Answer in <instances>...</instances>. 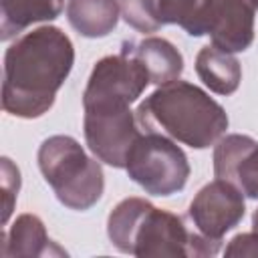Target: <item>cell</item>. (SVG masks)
<instances>
[{"label":"cell","mask_w":258,"mask_h":258,"mask_svg":"<svg viewBox=\"0 0 258 258\" xmlns=\"http://www.w3.org/2000/svg\"><path fill=\"white\" fill-rule=\"evenodd\" d=\"M125 169L137 185L159 198L181 191L189 177L187 155L159 131H145L135 139Z\"/></svg>","instance_id":"obj_5"},{"label":"cell","mask_w":258,"mask_h":258,"mask_svg":"<svg viewBox=\"0 0 258 258\" xmlns=\"http://www.w3.org/2000/svg\"><path fill=\"white\" fill-rule=\"evenodd\" d=\"M127 48L143 64V69L149 75V81L157 87L179 79V75L183 73L181 52L175 48V44H171L165 38L149 36L137 44H127Z\"/></svg>","instance_id":"obj_13"},{"label":"cell","mask_w":258,"mask_h":258,"mask_svg":"<svg viewBox=\"0 0 258 258\" xmlns=\"http://www.w3.org/2000/svg\"><path fill=\"white\" fill-rule=\"evenodd\" d=\"M149 83L151 81L143 64L131 54L127 44H123L119 54L103 56L97 60L83 97H111L135 103Z\"/></svg>","instance_id":"obj_9"},{"label":"cell","mask_w":258,"mask_h":258,"mask_svg":"<svg viewBox=\"0 0 258 258\" xmlns=\"http://www.w3.org/2000/svg\"><path fill=\"white\" fill-rule=\"evenodd\" d=\"M0 163H2V194H4V216H2V222L8 224V218L12 214V208H14L18 189H20V171L8 157H2Z\"/></svg>","instance_id":"obj_17"},{"label":"cell","mask_w":258,"mask_h":258,"mask_svg":"<svg viewBox=\"0 0 258 258\" xmlns=\"http://www.w3.org/2000/svg\"><path fill=\"white\" fill-rule=\"evenodd\" d=\"M145 131H159L194 149L216 145L228 129L224 107L204 89L187 81H171L157 87L135 111Z\"/></svg>","instance_id":"obj_3"},{"label":"cell","mask_w":258,"mask_h":258,"mask_svg":"<svg viewBox=\"0 0 258 258\" xmlns=\"http://www.w3.org/2000/svg\"><path fill=\"white\" fill-rule=\"evenodd\" d=\"M226 256H252V258H258V232H246V234H238L234 236L226 250H224Z\"/></svg>","instance_id":"obj_18"},{"label":"cell","mask_w":258,"mask_h":258,"mask_svg":"<svg viewBox=\"0 0 258 258\" xmlns=\"http://www.w3.org/2000/svg\"><path fill=\"white\" fill-rule=\"evenodd\" d=\"M256 6H258V0H256Z\"/></svg>","instance_id":"obj_19"},{"label":"cell","mask_w":258,"mask_h":258,"mask_svg":"<svg viewBox=\"0 0 258 258\" xmlns=\"http://www.w3.org/2000/svg\"><path fill=\"white\" fill-rule=\"evenodd\" d=\"M196 73L200 81L216 95L236 93L242 81V67L234 52H226L216 44H208L198 52Z\"/></svg>","instance_id":"obj_14"},{"label":"cell","mask_w":258,"mask_h":258,"mask_svg":"<svg viewBox=\"0 0 258 258\" xmlns=\"http://www.w3.org/2000/svg\"><path fill=\"white\" fill-rule=\"evenodd\" d=\"M64 0H0V40H10L36 22L60 16Z\"/></svg>","instance_id":"obj_16"},{"label":"cell","mask_w":258,"mask_h":258,"mask_svg":"<svg viewBox=\"0 0 258 258\" xmlns=\"http://www.w3.org/2000/svg\"><path fill=\"white\" fill-rule=\"evenodd\" d=\"M214 173L236 185L244 198L258 200V141L240 133L222 137L214 147ZM252 226L258 232V208Z\"/></svg>","instance_id":"obj_10"},{"label":"cell","mask_w":258,"mask_h":258,"mask_svg":"<svg viewBox=\"0 0 258 258\" xmlns=\"http://www.w3.org/2000/svg\"><path fill=\"white\" fill-rule=\"evenodd\" d=\"M121 4L117 0H69L67 20L87 38H103L111 34L119 22Z\"/></svg>","instance_id":"obj_15"},{"label":"cell","mask_w":258,"mask_h":258,"mask_svg":"<svg viewBox=\"0 0 258 258\" xmlns=\"http://www.w3.org/2000/svg\"><path fill=\"white\" fill-rule=\"evenodd\" d=\"M50 254H64L46 234L42 220L34 214H20L8 232H2V256L16 258V256H50Z\"/></svg>","instance_id":"obj_12"},{"label":"cell","mask_w":258,"mask_h":258,"mask_svg":"<svg viewBox=\"0 0 258 258\" xmlns=\"http://www.w3.org/2000/svg\"><path fill=\"white\" fill-rule=\"evenodd\" d=\"M256 0H210L208 34L226 52H244L254 40Z\"/></svg>","instance_id":"obj_11"},{"label":"cell","mask_w":258,"mask_h":258,"mask_svg":"<svg viewBox=\"0 0 258 258\" xmlns=\"http://www.w3.org/2000/svg\"><path fill=\"white\" fill-rule=\"evenodd\" d=\"M38 169L56 200L75 212L91 210L103 196L105 175L97 159L71 135H52L38 147Z\"/></svg>","instance_id":"obj_4"},{"label":"cell","mask_w":258,"mask_h":258,"mask_svg":"<svg viewBox=\"0 0 258 258\" xmlns=\"http://www.w3.org/2000/svg\"><path fill=\"white\" fill-rule=\"evenodd\" d=\"M244 214V194L230 181L218 177L196 194L187 210L194 230L216 242H222V238L242 222Z\"/></svg>","instance_id":"obj_8"},{"label":"cell","mask_w":258,"mask_h":258,"mask_svg":"<svg viewBox=\"0 0 258 258\" xmlns=\"http://www.w3.org/2000/svg\"><path fill=\"white\" fill-rule=\"evenodd\" d=\"M83 131L91 153L111 167H125L129 149L141 135L131 103L111 97H83Z\"/></svg>","instance_id":"obj_6"},{"label":"cell","mask_w":258,"mask_h":258,"mask_svg":"<svg viewBox=\"0 0 258 258\" xmlns=\"http://www.w3.org/2000/svg\"><path fill=\"white\" fill-rule=\"evenodd\" d=\"M75 64V46L58 26H38L16 38L4 54L2 109L38 119L54 105Z\"/></svg>","instance_id":"obj_1"},{"label":"cell","mask_w":258,"mask_h":258,"mask_svg":"<svg viewBox=\"0 0 258 258\" xmlns=\"http://www.w3.org/2000/svg\"><path fill=\"white\" fill-rule=\"evenodd\" d=\"M107 236L111 244L137 258H204L216 256L222 242L187 230L183 218L155 208L143 198H125L109 214Z\"/></svg>","instance_id":"obj_2"},{"label":"cell","mask_w":258,"mask_h":258,"mask_svg":"<svg viewBox=\"0 0 258 258\" xmlns=\"http://www.w3.org/2000/svg\"><path fill=\"white\" fill-rule=\"evenodd\" d=\"M210 0H121L123 20L139 32H157L165 24H177L189 36H204Z\"/></svg>","instance_id":"obj_7"}]
</instances>
